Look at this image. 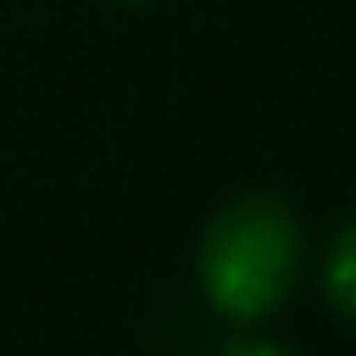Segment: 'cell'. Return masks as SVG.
Listing matches in <instances>:
<instances>
[{
  "mask_svg": "<svg viewBox=\"0 0 356 356\" xmlns=\"http://www.w3.org/2000/svg\"><path fill=\"white\" fill-rule=\"evenodd\" d=\"M300 256H306V234L295 206L273 189H245L222 200L200 234V256H195L200 295L217 317L250 328L295 295Z\"/></svg>",
  "mask_w": 356,
  "mask_h": 356,
  "instance_id": "obj_1",
  "label": "cell"
},
{
  "mask_svg": "<svg viewBox=\"0 0 356 356\" xmlns=\"http://www.w3.org/2000/svg\"><path fill=\"white\" fill-rule=\"evenodd\" d=\"M323 295L339 317L356 323V217L328 239V256H323Z\"/></svg>",
  "mask_w": 356,
  "mask_h": 356,
  "instance_id": "obj_2",
  "label": "cell"
},
{
  "mask_svg": "<svg viewBox=\"0 0 356 356\" xmlns=\"http://www.w3.org/2000/svg\"><path fill=\"white\" fill-rule=\"evenodd\" d=\"M217 356H289V350L273 339H256V334H234L228 345H217Z\"/></svg>",
  "mask_w": 356,
  "mask_h": 356,
  "instance_id": "obj_3",
  "label": "cell"
},
{
  "mask_svg": "<svg viewBox=\"0 0 356 356\" xmlns=\"http://www.w3.org/2000/svg\"><path fill=\"white\" fill-rule=\"evenodd\" d=\"M122 6H145V0H122Z\"/></svg>",
  "mask_w": 356,
  "mask_h": 356,
  "instance_id": "obj_4",
  "label": "cell"
}]
</instances>
